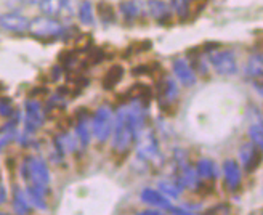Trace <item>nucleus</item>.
<instances>
[{
    "label": "nucleus",
    "instance_id": "obj_28",
    "mask_svg": "<svg viewBox=\"0 0 263 215\" xmlns=\"http://www.w3.org/2000/svg\"><path fill=\"white\" fill-rule=\"evenodd\" d=\"M24 2H26V4H39L41 0H24Z\"/></svg>",
    "mask_w": 263,
    "mask_h": 215
},
{
    "label": "nucleus",
    "instance_id": "obj_9",
    "mask_svg": "<svg viewBox=\"0 0 263 215\" xmlns=\"http://www.w3.org/2000/svg\"><path fill=\"white\" fill-rule=\"evenodd\" d=\"M174 74L183 85L191 87L196 84V74L191 68V64L186 60H175L174 61Z\"/></svg>",
    "mask_w": 263,
    "mask_h": 215
},
{
    "label": "nucleus",
    "instance_id": "obj_7",
    "mask_svg": "<svg viewBox=\"0 0 263 215\" xmlns=\"http://www.w3.org/2000/svg\"><path fill=\"white\" fill-rule=\"evenodd\" d=\"M45 122V113L42 106L35 100L26 101V129L28 132H34Z\"/></svg>",
    "mask_w": 263,
    "mask_h": 215
},
{
    "label": "nucleus",
    "instance_id": "obj_24",
    "mask_svg": "<svg viewBox=\"0 0 263 215\" xmlns=\"http://www.w3.org/2000/svg\"><path fill=\"white\" fill-rule=\"evenodd\" d=\"M249 137H251L252 143L257 148L263 146V127H261V122H257V124L251 126V129H249Z\"/></svg>",
    "mask_w": 263,
    "mask_h": 215
},
{
    "label": "nucleus",
    "instance_id": "obj_18",
    "mask_svg": "<svg viewBox=\"0 0 263 215\" xmlns=\"http://www.w3.org/2000/svg\"><path fill=\"white\" fill-rule=\"evenodd\" d=\"M261 71H263V60L261 55H252L249 58L247 64H246V73L251 77H261Z\"/></svg>",
    "mask_w": 263,
    "mask_h": 215
},
{
    "label": "nucleus",
    "instance_id": "obj_23",
    "mask_svg": "<svg viewBox=\"0 0 263 215\" xmlns=\"http://www.w3.org/2000/svg\"><path fill=\"white\" fill-rule=\"evenodd\" d=\"M13 207H15V212L16 213H28L31 210V204L28 198L24 196V193L21 191H16L15 193V201H13Z\"/></svg>",
    "mask_w": 263,
    "mask_h": 215
},
{
    "label": "nucleus",
    "instance_id": "obj_19",
    "mask_svg": "<svg viewBox=\"0 0 263 215\" xmlns=\"http://www.w3.org/2000/svg\"><path fill=\"white\" fill-rule=\"evenodd\" d=\"M196 173L197 177H202L205 180L215 177V166L210 159H201L196 166Z\"/></svg>",
    "mask_w": 263,
    "mask_h": 215
},
{
    "label": "nucleus",
    "instance_id": "obj_3",
    "mask_svg": "<svg viewBox=\"0 0 263 215\" xmlns=\"http://www.w3.org/2000/svg\"><path fill=\"white\" fill-rule=\"evenodd\" d=\"M28 31L39 39H51L63 32V24L51 16H39L29 21Z\"/></svg>",
    "mask_w": 263,
    "mask_h": 215
},
{
    "label": "nucleus",
    "instance_id": "obj_16",
    "mask_svg": "<svg viewBox=\"0 0 263 215\" xmlns=\"http://www.w3.org/2000/svg\"><path fill=\"white\" fill-rule=\"evenodd\" d=\"M121 11L125 20H137L143 13V5L138 0H127L121 4Z\"/></svg>",
    "mask_w": 263,
    "mask_h": 215
},
{
    "label": "nucleus",
    "instance_id": "obj_4",
    "mask_svg": "<svg viewBox=\"0 0 263 215\" xmlns=\"http://www.w3.org/2000/svg\"><path fill=\"white\" fill-rule=\"evenodd\" d=\"M135 140H137V151L140 157L146 160H154L159 157V146H157V140L151 130L140 129Z\"/></svg>",
    "mask_w": 263,
    "mask_h": 215
},
{
    "label": "nucleus",
    "instance_id": "obj_27",
    "mask_svg": "<svg viewBox=\"0 0 263 215\" xmlns=\"http://www.w3.org/2000/svg\"><path fill=\"white\" fill-rule=\"evenodd\" d=\"M5 199H7V193H5V190H4V186L0 185V204L5 203Z\"/></svg>",
    "mask_w": 263,
    "mask_h": 215
},
{
    "label": "nucleus",
    "instance_id": "obj_6",
    "mask_svg": "<svg viewBox=\"0 0 263 215\" xmlns=\"http://www.w3.org/2000/svg\"><path fill=\"white\" fill-rule=\"evenodd\" d=\"M39 5H41V11L44 15L51 18H69L72 13L71 0H41Z\"/></svg>",
    "mask_w": 263,
    "mask_h": 215
},
{
    "label": "nucleus",
    "instance_id": "obj_2",
    "mask_svg": "<svg viewBox=\"0 0 263 215\" xmlns=\"http://www.w3.org/2000/svg\"><path fill=\"white\" fill-rule=\"evenodd\" d=\"M114 126V116L108 106H100L93 119H91V133L95 135L98 141H106L112 132Z\"/></svg>",
    "mask_w": 263,
    "mask_h": 215
},
{
    "label": "nucleus",
    "instance_id": "obj_1",
    "mask_svg": "<svg viewBox=\"0 0 263 215\" xmlns=\"http://www.w3.org/2000/svg\"><path fill=\"white\" fill-rule=\"evenodd\" d=\"M23 177L26 182H29L31 186L41 188V190H47L50 175L47 164L41 157H29L26 159V163L23 164Z\"/></svg>",
    "mask_w": 263,
    "mask_h": 215
},
{
    "label": "nucleus",
    "instance_id": "obj_12",
    "mask_svg": "<svg viewBox=\"0 0 263 215\" xmlns=\"http://www.w3.org/2000/svg\"><path fill=\"white\" fill-rule=\"evenodd\" d=\"M223 173H225V180H227L228 188H231V190H236V188L239 186V182H241L239 164L236 163L234 159L225 160V164H223Z\"/></svg>",
    "mask_w": 263,
    "mask_h": 215
},
{
    "label": "nucleus",
    "instance_id": "obj_20",
    "mask_svg": "<svg viewBox=\"0 0 263 215\" xmlns=\"http://www.w3.org/2000/svg\"><path fill=\"white\" fill-rule=\"evenodd\" d=\"M79 21H81L84 26H91L95 23L93 7H91L90 2H82L81 7H79Z\"/></svg>",
    "mask_w": 263,
    "mask_h": 215
},
{
    "label": "nucleus",
    "instance_id": "obj_10",
    "mask_svg": "<svg viewBox=\"0 0 263 215\" xmlns=\"http://www.w3.org/2000/svg\"><path fill=\"white\" fill-rule=\"evenodd\" d=\"M141 201L144 204L153 206V207H159V209H170L172 204L165 194H162L159 190H153V188H144L141 191Z\"/></svg>",
    "mask_w": 263,
    "mask_h": 215
},
{
    "label": "nucleus",
    "instance_id": "obj_13",
    "mask_svg": "<svg viewBox=\"0 0 263 215\" xmlns=\"http://www.w3.org/2000/svg\"><path fill=\"white\" fill-rule=\"evenodd\" d=\"M177 93H178V88H177L175 80L168 79V77L164 79L159 84V103H161V106L162 104L165 106V104H170L172 101H175Z\"/></svg>",
    "mask_w": 263,
    "mask_h": 215
},
{
    "label": "nucleus",
    "instance_id": "obj_25",
    "mask_svg": "<svg viewBox=\"0 0 263 215\" xmlns=\"http://www.w3.org/2000/svg\"><path fill=\"white\" fill-rule=\"evenodd\" d=\"M98 15L103 21H112L114 20V11H112V7L108 5V4H100L98 5Z\"/></svg>",
    "mask_w": 263,
    "mask_h": 215
},
{
    "label": "nucleus",
    "instance_id": "obj_14",
    "mask_svg": "<svg viewBox=\"0 0 263 215\" xmlns=\"http://www.w3.org/2000/svg\"><path fill=\"white\" fill-rule=\"evenodd\" d=\"M146 11L154 20H165L170 15V7L165 2H162V0H148Z\"/></svg>",
    "mask_w": 263,
    "mask_h": 215
},
{
    "label": "nucleus",
    "instance_id": "obj_21",
    "mask_svg": "<svg viewBox=\"0 0 263 215\" xmlns=\"http://www.w3.org/2000/svg\"><path fill=\"white\" fill-rule=\"evenodd\" d=\"M159 191L162 194H165L167 198H178L181 193V186L177 182H168V180H162L159 182Z\"/></svg>",
    "mask_w": 263,
    "mask_h": 215
},
{
    "label": "nucleus",
    "instance_id": "obj_26",
    "mask_svg": "<svg viewBox=\"0 0 263 215\" xmlns=\"http://www.w3.org/2000/svg\"><path fill=\"white\" fill-rule=\"evenodd\" d=\"M13 113V106L8 98H0V116L8 117Z\"/></svg>",
    "mask_w": 263,
    "mask_h": 215
},
{
    "label": "nucleus",
    "instance_id": "obj_8",
    "mask_svg": "<svg viewBox=\"0 0 263 215\" xmlns=\"http://www.w3.org/2000/svg\"><path fill=\"white\" fill-rule=\"evenodd\" d=\"M0 28H4L8 32H26L29 28V20L20 15V13H4L0 15Z\"/></svg>",
    "mask_w": 263,
    "mask_h": 215
},
{
    "label": "nucleus",
    "instance_id": "obj_5",
    "mask_svg": "<svg viewBox=\"0 0 263 215\" xmlns=\"http://www.w3.org/2000/svg\"><path fill=\"white\" fill-rule=\"evenodd\" d=\"M210 64L214 66V69L221 76H231L238 69V64L233 57V53L228 50H215L209 53Z\"/></svg>",
    "mask_w": 263,
    "mask_h": 215
},
{
    "label": "nucleus",
    "instance_id": "obj_11",
    "mask_svg": "<svg viewBox=\"0 0 263 215\" xmlns=\"http://www.w3.org/2000/svg\"><path fill=\"white\" fill-rule=\"evenodd\" d=\"M239 157H241V163L244 166L246 170H254L258 163H260V153L257 150V146L254 143H246L241 146L239 150Z\"/></svg>",
    "mask_w": 263,
    "mask_h": 215
},
{
    "label": "nucleus",
    "instance_id": "obj_17",
    "mask_svg": "<svg viewBox=\"0 0 263 215\" xmlns=\"http://www.w3.org/2000/svg\"><path fill=\"white\" fill-rule=\"evenodd\" d=\"M90 132H91V127L88 126L87 122V117H81L77 120V127H76V137L81 143V146H87L88 141H90Z\"/></svg>",
    "mask_w": 263,
    "mask_h": 215
},
{
    "label": "nucleus",
    "instance_id": "obj_15",
    "mask_svg": "<svg viewBox=\"0 0 263 215\" xmlns=\"http://www.w3.org/2000/svg\"><path fill=\"white\" fill-rule=\"evenodd\" d=\"M122 77H124V69L121 68V66H112V68L108 69V73L103 77V87L106 90H111L121 82Z\"/></svg>",
    "mask_w": 263,
    "mask_h": 215
},
{
    "label": "nucleus",
    "instance_id": "obj_22",
    "mask_svg": "<svg viewBox=\"0 0 263 215\" xmlns=\"http://www.w3.org/2000/svg\"><path fill=\"white\" fill-rule=\"evenodd\" d=\"M170 8L178 18H186L190 13V0H170Z\"/></svg>",
    "mask_w": 263,
    "mask_h": 215
}]
</instances>
